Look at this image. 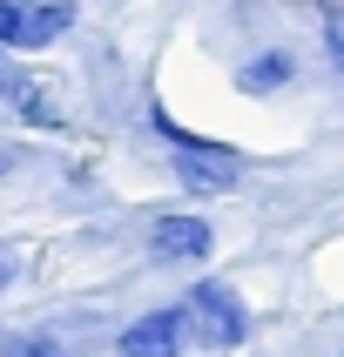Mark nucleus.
Listing matches in <instances>:
<instances>
[{"label":"nucleus","mask_w":344,"mask_h":357,"mask_svg":"<svg viewBox=\"0 0 344 357\" xmlns=\"http://www.w3.org/2000/svg\"><path fill=\"white\" fill-rule=\"evenodd\" d=\"M182 324H189V337L209 344V351H230V344L250 337V310L230 283H196L189 297H182Z\"/></svg>","instance_id":"nucleus-1"},{"label":"nucleus","mask_w":344,"mask_h":357,"mask_svg":"<svg viewBox=\"0 0 344 357\" xmlns=\"http://www.w3.org/2000/svg\"><path fill=\"white\" fill-rule=\"evenodd\" d=\"M75 27L68 0H0V47H47Z\"/></svg>","instance_id":"nucleus-2"},{"label":"nucleus","mask_w":344,"mask_h":357,"mask_svg":"<svg viewBox=\"0 0 344 357\" xmlns=\"http://www.w3.org/2000/svg\"><path fill=\"white\" fill-rule=\"evenodd\" d=\"M162 135H169V155H176V169H182L189 182H202V189H230V182L243 176V155H237V149L202 142V135H182L176 121H162Z\"/></svg>","instance_id":"nucleus-3"},{"label":"nucleus","mask_w":344,"mask_h":357,"mask_svg":"<svg viewBox=\"0 0 344 357\" xmlns=\"http://www.w3.org/2000/svg\"><path fill=\"white\" fill-rule=\"evenodd\" d=\"M182 337H189L182 303H169V310H149V317H135L128 331H121V357H176Z\"/></svg>","instance_id":"nucleus-4"},{"label":"nucleus","mask_w":344,"mask_h":357,"mask_svg":"<svg viewBox=\"0 0 344 357\" xmlns=\"http://www.w3.org/2000/svg\"><path fill=\"white\" fill-rule=\"evenodd\" d=\"M209 222L202 216H162L156 229H149V250H156V263H202L209 257Z\"/></svg>","instance_id":"nucleus-5"},{"label":"nucleus","mask_w":344,"mask_h":357,"mask_svg":"<svg viewBox=\"0 0 344 357\" xmlns=\"http://www.w3.org/2000/svg\"><path fill=\"white\" fill-rule=\"evenodd\" d=\"M0 357H68V351H61L54 337H34V331H27V337H7V344H0Z\"/></svg>","instance_id":"nucleus-6"},{"label":"nucleus","mask_w":344,"mask_h":357,"mask_svg":"<svg viewBox=\"0 0 344 357\" xmlns=\"http://www.w3.org/2000/svg\"><path fill=\"white\" fill-rule=\"evenodd\" d=\"M243 81H250V88H270V81H290V54H263V61H257V68H250Z\"/></svg>","instance_id":"nucleus-7"},{"label":"nucleus","mask_w":344,"mask_h":357,"mask_svg":"<svg viewBox=\"0 0 344 357\" xmlns=\"http://www.w3.org/2000/svg\"><path fill=\"white\" fill-rule=\"evenodd\" d=\"M14 270H20V257H14V250H7V243H0V290L14 283Z\"/></svg>","instance_id":"nucleus-8"},{"label":"nucleus","mask_w":344,"mask_h":357,"mask_svg":"<svg viewBox=\"0 0 344 357\" xmlns=\"http://www.w3.org/2000/svg\"><path fill=\"white\" fill-rule=\"evenodd\" d=\"M331 61L344 68V20H331Z\"/></svg>","instance_id":"nucleus-9"}]
</instances>
